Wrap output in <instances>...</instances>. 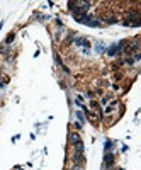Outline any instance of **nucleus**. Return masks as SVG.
<instances>
[{"label": "nucleus", "instance_id": "14", "mask_svg": "<svg viewBox=\"0 0 141 170\" xmlns=\"http://www.w3.org/2000/svg\"><path fill=\"white\" fill-rule=\"evenodd\" d=\"M107 102H109V97H104V99H102V102H100V104H102V106H106Z\"/></svg>", "mask_w": 141, "mask_h": 170}, {"label": "nucleus", "instance_id": "2", "mask_svg": "<svg viewBox=\"0 0 141 170\" xmlns=\"http://www.w3.org/2000/svg\"><path fill=\"white\" fill-rule=\"evenodd\" d=\"M114 165V153H111V151H106V155H104V168H111Z\"/></svg>", "mask_w": 141, "mask_h": 170}, {"label": "nucleus", "instance_id": "11", "mask_svg": "<svg viewBox=\"0 0 141 170\" xmlns=\"http://www.w3.org/2000/svg\"><path fill=\"white\" fill-rule=\"evenodd\" d=\"M112 146H114V143L111 141V140H107L106 141V151H109V150H112Z\"/></svg>", "mask_w": 141, "mask_h": 170}, {"label": "nucleus", "instance_id": "4", "mask_svg": "<svg viewBox=\"0 0 141 170\" xmlns=\"http://www.w3.org/2000/svg\"><path fill=\"white\" fill-rule=\"evenodd\" d=\"M68 141H70V145L77 146L78 143H82V138L77 135V133H71V135H68Z\"/></svg>", "mask_w": 141, "mask_h": 170}, {"label": "nucleus", "instance_id": "1", "mask_svg": "<svg viewBox=\"0 0 141 170\" xmlns=\"http://www.w3.org/2000/svg\"><path fill=\"white\" fill-rule=\"evenodd\" d=\"M84 141L78 143L77 146H75V151H73V157H71V162H73V165H84L85 162V157H84Z\"/></svg>", "mask_w": 141, "mask_h": 170}, {"label": "nucleus", "instance_id": "6", "mask_svg": "<svg viewBox=\"0 0 141 170\" xmlns=\"http://www.w3.org/2000/svg\"><path fill=\"white\" fill-rule=\"evenodd\" d=\"M73 43H75L77 46H84V48H89V41H87L85 38H77Z\"/></svg>", "mask_w": 141, "mask_h": 170}, {"label": "nucleus", "instance_id": "13", "mask_svg": "<svg viewBox=\"0 0 141 170\" xmlns=\"http://www.w3.org/2000/svg\"><path fill=\"white\" fill-rule=\"evenodd\" d=\"M12 41H14V34H10L9 38H7V44H10V43H12Z\"/></svg>", "mask_w": 141, "mask_h": 170}, {"label": "nucleus", "instance_id": "16", "mask_svg": "<svg viewBox=\"0 0 141 170\" xmlns=\"http://www.w3.org/2000/svg\"><path fill=\"white\" fill-rule=\"evenodd\" d=\"M2 26H3V22H0V29H2Z\"/></svg>", "mask_w": 141, "mask_h": 170}, {"label": "nucleus", "instance_id": "7", "mask_svg": "<svg viewBox=\"0 0 141 170\" xmlns=\"http://www.w3.org/2000/svg\"><path fill=\"white\" fill-rule=\"evenodd\" d=\"M90 107H92L93 111H100V107H99V102H97V100H90Z\"/></svg>", "mask_w": 141, "mask_h": 170}, {"label": "nucleus", "instance_id": "12", "mask_svg": "<svg viewBox=\"0 0 141 170\" xmlns=\"http://www.w3.org/2000/svg\"><path fill=\"white\" fill-rule=\"evenodd\" d=\"M71 170H84V167H82V165H73Z\"/></svg>", "mask_w": 141, "mask_h": 170}, {"label": "nucleus", "instance_id": "3", "mask_svg": "<svg viewBox=\"0 0 141 170\" xmlns=\"http://www.w3.org/2000/svg\"><path fill=\"white\" fill-rule=\"evenodd\" d=\"M122 26H126V27H139L141 26V19H124L122 21Z\"/></svg>", "mask_w": 141, "mask_h": 170}, {"label": "nucleus", "instance_id": "9", "mask_svg": "<svg viewBox=\"0 0 141 170\" xmlns=\"http://www.w3.org/2000/svg\"><path fill=\"white\" fill-rule=\"evenodd\" d=\"M75 116H77V119H78V122H80V124H82V122H85V116H84V114H82V113H80V111H78V113H77V114H75Z\"/></svg>", "mask_w": 141, "mask_h": 170}, {"label": "nucleus", "instance_id": "5", "mask_svg": "<svg viewBox=\"0 0 141 170\" xmlns=\"http://www.w3.org/2000/svg\"><path fill=\"white\" fill-rule=\"evenodd\" d=\"M106 53H107L109 56H116V55L119 53V46H117V44H111L109 48L106 49Z\"/></svg>", "mask_w": 141, "mask_h": 170}, {"label": "nucleus", "instance_id": "15", "mask_svg": "<svg viewBox=\"0 0 141 170\" xmlns=\"http://www.w3.org/2000/svg\"><path fill=\"white\" fill-rule=\"evenodd\" d=\"M0 89H3V82L2 80H0Z\"/></svg>", "mask_w": 141, "mask_h": 170}, {"label": "nucleus", "instance_id": "8", "mask_svg": "<svg viewBox=\"0 0 141 170\" xmlns=\"http://www.w3.org/2000/svg\"><path fill=\"white\" fill-rule=\"evenodd\" d=\"M116 22H117V19H116V17H112V16L106 17V24H116Z\"/></svg>", "mask_w": 141, "mask_h": 170}, {"label": "nucleus", "instance_id": "10", "mask_svg": "<svg viewBox=\"0 0 141 170\" xmlns=\"http://www.w3.org/2000/svg\"><path fill=\"white\" fill-rule=\"evenodd\" d=\"M95 51L97 53H104V44H102V43H97V44H95Z\"/></svg>", "mask_w": 141, "mask_h": 170}]
</instances>
